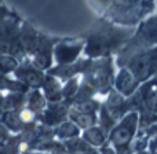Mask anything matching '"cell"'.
I'll use <instances>...</instances> for the list:
<instances>
[{
  "instance_id": "6da1fadb",
  "label": "cell",
  "mask_w": 157,
  "mask_h": 154,
  "mask_svg": "<svg viewBox=\"0 0 157 154\" xmlns=\"http://www.w3.org/2000/svg\"><path fill=\"white\" fill-rule=\"evenodd\" d=\"M156 65H157V51H152L145 55H141L135 61H132L131 70L138 78H144L152 73Z\"/></svg>"
},
{
  "instance_id": "7a4b0ae2",
  "label": "cell",
  "mask_w": 157,
  "mask_h": 154,
  "mask_svg": "<svg viewBox=\"0 0 157 154\" xmlns=\"http://www.w3.org/2000/svg\"><path fill=\"white\" fill-rule=\"evenodd\" d=\"M78 51H80V46H69L68 48H66V46H59L55 50V54L61 62H66V61L73 59Z\"/></svg>"
}]
</instances>
